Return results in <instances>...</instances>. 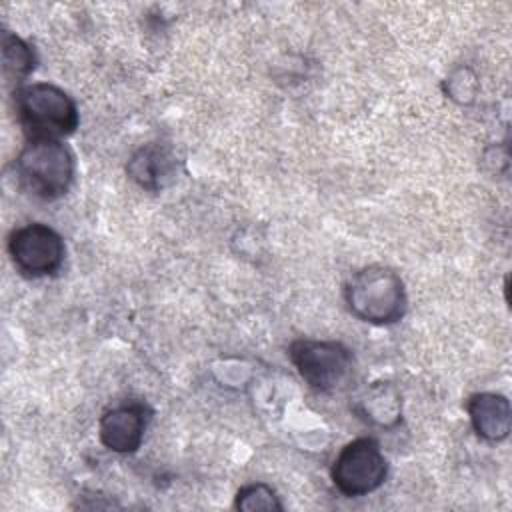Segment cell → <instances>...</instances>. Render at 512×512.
<instances>
[{"instance_id": "obj_1", "label": "cell", "mask_w": 512, "mask_h": 512, "mask_svg": "<svg viewBox=\"0 0 512 512\" xmlns=\"http://www.w3.org/2000/svg\"><path fill=\"white\" fill-rule=\"evenodd\" d=\"M344 302L354 318L376 326L396 324L408 310L404 280L384 264L356 270L344 284Z\"/></svg>"}, {"instance_id": "obj_2", "label": "cell", "mask_w": 512, "mask_h": 512, "mask_svg": "<svg viewBox=\"0 0 512 512\" xmlns=\"http://www.w3.org/2000/svg\"><path fill=\"white\" fill-rule=\"evenodd\" d=\"M12 108L26 140H62L74 134L80 124L74 98L50 82H32L12 90Z\"/></svg>"}, {"instance_id": "obj_3", "label": "cell", "mask_w": 512, "mask_h": 512, "mask_svg": "<svg viewBox=\"0 0 512 512\" xmlns=\"http://www.w3.org/2000/svg\"><path fill=\"white\" fill-rule=\"evenodd\" d=\"M74 174V154L62 140H26L14 160V176L20 188L48 202L68 194L74 182Z\"/></svg>"}, {"instance_id": "obj_4", "label": "cell", "mask_w": 512, "mask_h": 512, "mask_svg": "<svg viewBox=\"0 0 512 512\" xmlns=\"http://www.w3.org/2000/svg\"><path fill=\"white\" fill-rule=\"evenodd\" d=\"M288 358L300 378L316 392H342L354 380L356 360L342 342L298 338L288 346Z\"/></svg>"}, {"instance_id": "obj_5", "label": "cell", "mask_w": 512, "mask_h": 512, "mask_svg": "<svg viewBox=\"0 0 512 512\" xmlns=\"http://www.w3.org/2000/svg\"><path fill=\"white\" fill-rule=\"evenodd\" d=\"M388 476V460L370 436L348 442L332 462L330 478L336 490L348 498L368 496L376 492Z\"/></svg>"}, {"instance_id": "obj_6", "label": "cell", "mask_w": 512, "mask_h": 512, "mask_svg": "<svg viewBox=\"0 0 512 512\" xmlns=\"http://www.w3.org/2000/svg\"><path fill=\"white\" fill-rule=\"evenodd\" d=\"M8 254L18 272L28 278L56 274L66 258L62 236L42 222L18 226L8 236Z\"/></svg>"}, {"instance_id": "obj_7", "label": "cell", "mask_w": 512, "mask_h": 512, "mask_svg": "<svg viewBox=\"0 0 512 512\" xmlns=\"http://www.w3.org/2000/svg\"><path fill=\"white\" fill-rule=\"evenodd\" d=\"M150 410L142 402H124L106 410L98 420L100 442L116 454H132L140 448L148 428Z\"/></svg>"}, {"instance_id": "obj_8", "label": "cell", "mask_w": 512, "mask_h": 512, "mask_svg": "<svg viewBox=\"0 0 512 512\" xmlns=\"http://www.w3.org/2000/svg\"><path fill=\"white\" fill-rule=\"evenodd\" d=\"M466 412L474 432L486 442H502L510 434V400L498 392H476L466 400Z\"/></svg>"}, {"instance_id": "obj_9", "label": "cell", "mask_w": 512, "mask_h": 512, "mask_svg": "<svg viewBox=\"0 0 512 512\" xmlns=\"http://www.w3.org/2000/svg\"><path fill=\"white\" fill-rule=\"evenodd\" d=\"M126 174L140 188L158 192L172 182L176 174V158L168 148L160 144H146L130 156Z\"/></svg>"}, {"instance_id": "obj_10", "label": "cell", "mask_w": 512, "mask_h": 512, "mask_svg": "<svg viewBox=\"0 0 512 512\" xmlns=\"http://www.w3.org/2000/svg\"><path fill=\"white\" fill-rule=\"evenodd\" d=\"M354 410L370 424L392 428L400 422V394L390 382H374L356 402Z\"/></svg>"}, {"instance_id": "obj_11", "label": "cell", "mask_w": 512, "mask_h": 512, "mask_svg": "<svg viewBox=\"0 0 512 512\" xmlns=\"http://www.w3.org/2000/svg\"><path fill=\"white\" fill-rule=\"evenodd\" d=\"M36 68L34 48L22 40L18 34L4 30L2 32V76L6 86L12 90L24 86V80Z\"/></svg>"}, {"instance_id": "obj_12", "label": "cell", "mask_w": 512, "mask_h": 512, "mask_svg": "<svg viewBox=\"0 0 512 512\" xmlns=\"http://www.w3.org/2000/svg\"><path fill=\"white\" fill-rule=\"evenodd\" d=\"M234 506L238 510H246V512H256V510H282V502L276 496V490L264 482H254V484H246L238 490L236 494V502Z\"/></svg>"}]
</instances>
